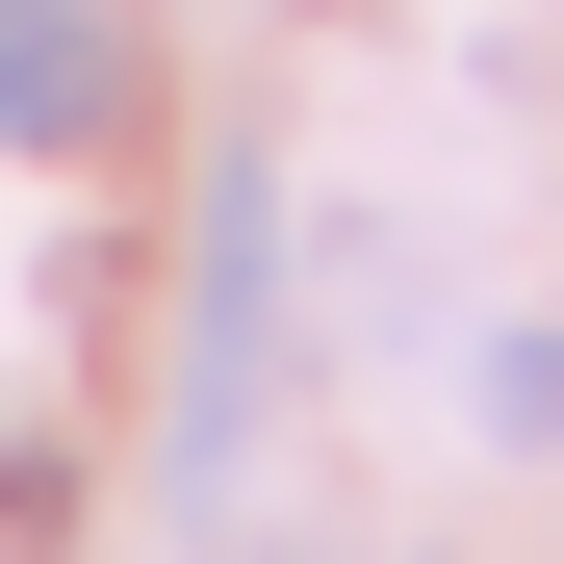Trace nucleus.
<instances>
[{"mask_svg": "<svg viewBox=\"0 0 564 564\" xmlns=\"http://www.w3.org/2000/svg\"><path fill=\"white\" fill-rule=\"evenodd\" d=\"M129 129V26L104 0H0V154H104Z\"/></svg>", "mask_w": 564, "mask_h": 564, "instance_id": "nucleus-1", "label": "nucleus"}, {"mask_svg": "<svg viewBox=\"0 0 564 564\" xmlns=\"http://www.w3.org/2000/svg\"><path fill=\"white\" fill-rule=\"evenodd\" d=\"M488 436H513V462L564 436V334H488Z\"/></svg>", "mask_w": 564, "mask_h": 564, "instance_id": "nucleus-2", "label": "nucleus"}]
</instances>
